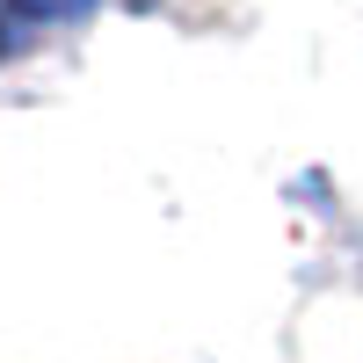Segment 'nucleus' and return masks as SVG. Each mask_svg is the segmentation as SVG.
<instances>
[{
    "label": "nucleus",
    "mask_w": 363,
    "mask_h": 363,
    "mask_svg": "<svg viewBox=\"0 0 363 363\" xmlns=\"http://www.w3.org/2000/svg\"><path fill=\"white\" fill-rule=\"evenodd\" d=\"M95 0H8V15L15 22H73V15H87Z\"/></svg>",
    "instance_id": "nucleus-1"
}]
</instances>
